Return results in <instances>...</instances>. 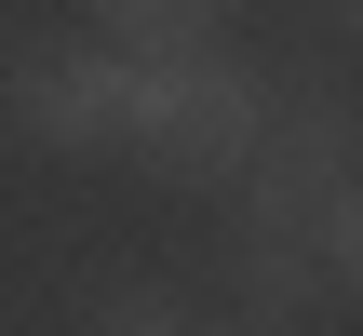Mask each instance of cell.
Masks as SVG:
<instances>
[{
    "mask_svg": "<svg viewBox=\"0 0 363 336\" xmlns=\"http://www.w3.org/2000/svg\"><path fill=\"white\" fill-rule=\"evenodd\" d=\"M256 135H269V81H256L229 40H202V54H148V67H135L121 148H135L148 175L216 189V175H242V162H256Z\"/></svg>",
    "mask_w": 363,
    "mask_h": 336,
    "instance_id": "obj_1",
    "label": "cell"
},
{
    "mask_svg": "<svg viewBox=\"0 0 363 336\" xmlns=\"http://www.w3.org/2000/svg\"><path fill=\"white\" fill-rule=\"evenodd\" d=\"M229 283H242V323H310L350 296V215H242L229 229Z\"/></svg>",
    "mask_w": 363,
    "mask_h": 336,
    "instance_id": "obj_2",
    "label": "cell"
},
{
    "mask_svg": "<svg viewBox=\"0 0 363 336\" xmlns=\"http://www.w3.org/2000/svg\"><path fill=\"white\" fill-rule=\"evenodd\" d=\"M121 108H135V54H27L13 67L27 148H121Z\"/></svg>",
    "mask_w": 363,
    "mask_h": 336,
    "instance_id": "obj_3",
    "label": "cell"
},
{
    "mask_svg": "<svg viewBox=\"0 0 363 336\" xmlns=\"http://www.w3.org/2000/svg\"><path fill=\"white\" fill-rule=\"evenodd\" d=\"M256 215H350V121L337 108H283L256 135Z\"/></svg>",
    "mask_w": 363,
    "mask_h": 336,
    "instance_id": "obj_4",
    "label": "cell"
},
{
    "mask_svg": "<svg viewBox=\"0 0 363 336\" xmlns=\"http://www.w3.org/2000/svg\"><path fill=\"white\" fill-rule=\"evenodd\" d=\"M216 13H229V0H94L108 54H135V67H148V54H202V40H216Z\"/></svg>",
    "mask_w": 363,
    "mask_h": 336,
    "instance_id": "obj_5",
    "label": "cell"
},
{
    "mask_svg": "<svg viewBox=\"0 0 363 336\" xmlns=\"http://www.w3.org/2000/svg\"><path fill=\"white\" fill-rule=\"evenodd\" d=\"M94 336H202V323L175 310V283H108L94 296Z\"/></svg>",
    "mask_w": 363,
    "mask_h": 336,
    "instance_id": "obj_6",
    "label": "cell"
},
{
    "mask_svg": "<svg viewBox=\"0 0 363 336\" xmlns=\"http://www.w3.org/2000/svg\"><path fill=\"white\" fill-rule=\"evenodd\" d=\"M202 336H283V323H202Z\"/></svg>",
    "mask_w": 363,
    "mask_h": 336,
    "instance_id": "obj_7",
    "label": "cell"
}]
</instances>
